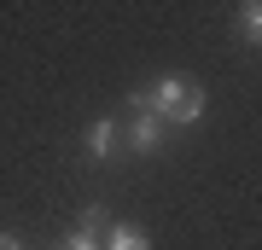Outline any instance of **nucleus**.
Segmentation results:
<instances>
[{
    "mask_svg": "<svg viewBox=\"0 0 262 250\" xmlns=\"http://www.w3.org/2000/svg\"><path fill=\"white\" fill-rule=\"evenodd\" d=\"M146 105L158 111V122H198L204 117V93L192 76H158V87L146 93Z\"/></svg>",
    "mask_w": 262,
    "mask_h": 250,
    "instance_id": "obj_1",
    "label": "nucleus"
},
{
    "mask_svg": "<svg viewBox=\"0 0 262 250\" xmlns=\"http://www.w3.org/2000/svg\"><path fill=\"white\" fill-rule=\"evenodd\" d=\"M128 146H134V151H158V146H163V122H158V111L146 105V93H134V122H128Z\"/></svg>",
    "mask_w": 262,
    "mask_h": 250,
    "instance_id": "obj_2",
    "label": "nucleus"
},
{
    "mask_svg": "<svg viewBox=\"0 0 262 250\" xmlns=\"http://www.w3.org/2000/svg\"><path fill=\"white\" fill-rule=\"evenodd\" d=\"M105 227H111V221H105V210H88V215H82V227H76L58 250H99V233H105Z\"/></svg>",
    "mask_w": 262,
    "mask_h": 250,
    "instance_id": "obj_3",
    "label": "nucleus"
},
{
    "mask_svg": "<svg viewBox=\"0 0 262 250\" xmlns=\"http://www.w3.org/2000/svg\"><path fill=\"white\" fill-rule=\"evenodd\" d=\"M99 250H151V239H146L140 227H128V221H111V227L99 233Z\"/></svg>",
    "mask_w": 262,
    "mask_h": 250,
    "instance_id": "obj_4",
    "label": "nucleus"
},
{
    "mask_svg": "<svg viewBox=\"0 0 262 250\" xmlns=\"http://www.w3.org/2000/svg\"><path fill=\"white\" fill-rule=\"evenodd\" d=\"M111 151H117V122L99 117L94 128H88V157H111Z\"/></svg>",
    "mask_w": 262,
    "mask_h": 250,
    "instance_id": "obj_5",
    "label": "nucleus"
},
{
    "mask_svg": "<svg viewBox=\"0 0 262 250\" xmlns=\"http://www.w3.org/2000/svg\"><path fill=\"white\" fill-rule=\"evenodd\" d=\"M239 29H245V41L256 47V29H262V12H256V6H239Z\"/></svg>",
    "mask_w": 262,
    "mask_h": 250,
    "instance_id": "obj_6",
    "label": "nucleus"
},
{
    "mask_svg": "<svg viewBox=\"0 0 262 250\" xmlns=\"http://www.w3.org/2000/svg\"><path fill=\"white\" fill-rule=\"evenodd\" d=\"M0 250H24V244H18V239H12V233H0Z\"/></svg>",
    "mask_w": 262,
    "mask_h": 250,
    "instance_id": "obj_7",
    "label": "nucleus"
}]
</instances>
